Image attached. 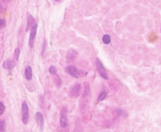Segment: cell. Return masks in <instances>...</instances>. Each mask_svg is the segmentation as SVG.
<instances>
[{
    "label": "cell",
    "instance_id": "1",
    "mask_svg": "<svg viewBox=\"0 0 161 132\" xmlns=\"http://www.w3.org/2000/svg\"><path fill=\"white\" fill-rule=\"evenodd\" d=\"M65 71L69 75L76 79L83 77L87 74V73H86L85 71L78 69L76 68L75 67V66L73 65L67 66L65 68Z\"/></svg>",
    "mask_w": 161,
    "mask_h": 132
},
{
    "label": "cell",
    "instance_id": "2",
    "mask_svg": "<svg viewBox=\"0 0 161 132\" xmlns=\"http://www.w3.org/2000/svg\"><path fill=\"white\" fill-rule=\"evenodd\" d=\"M60 125L62 128H65L68 126V109L66 107L63 106L60 111Z\"/></svg>",
    "mask_w": 161,
    "mask_h": 132
},
{
    "label": "cell",
    "instance_id": "3",
    "mask_svg": "<svg viewBox=\"0 0 161 132\" xmlns=\"http://www.w3.org/2000/svg\"><path fill=\"white\" fill-rule=\"evenodd\" d=\"M29 118V106L25 101H23L22 104V119L24 124H27Z\"/></svg>",
    "mask_w": 161,
    "mask_h": 132
},
{
    "label": "cell",
    "instance_id": "4",
    "mask_svg": "<svg viewBox=\"0 0 161 132\" xmlns=\"http://www.w3.org/2000/svg\"><path fill=\"white\" fill-rule=\"evenodd\" d=\"M82 91V85L80 83H77L72 86L69 90V95L72 98H78L81 93Z\"/></svg>",
    "mask_w": 161,
    "mask_h": 132
},
{
    "label": "cell",
    "instance_id": "5",
    "mask_svg": "<svg viewBox=\"0 0 161 132\" xmlns=\"http://www.w3.org/2000/svg\"><path fill=\"white\" fill-rule=\"evenodd\" d=\"M96 66H97V71H99L101 77L105 79H108V77L107 75L106 70L104 68V65L103 64V62L101 61V60L99 58H97L96 59Z\"/></svg>",
    "mask_w": 161,
    "mask_h": 132
},
{
    "label": "cell",
    "instance_id": "6",
    "mask_svg": "<svg viewBox=\"0 0 161 132\" xmlns=\"http://www.w3.org/2000/svg\"><path fill=\"white\" fill-rule=\"evenodd\" d=\"M37 28H38V25L37 23H35L34 25L31 29V33L29 35V43L31 48H32L34 47L35 38L37 35Z\"/></svg>",
    "mask_w": 161,
    "mask_h": 132
},
{
    "label": "cell",
    "instance_id": "7",
    "mask_svg": "<svg viewBox=\"0 0 161 132\" xmlns=\"http://www.w3.org/2000/svg\"><path fill=\"white\" fill-rule=\"evenodd\" d=\"M36 119L37 123L40 128V129L41 131H42L44 129V124H45L44 118L42 113L41 112H37L36 113Z\"/></svg>",
    "mask_w": 161,
    "mask_h": 132
},
{
    "label": "cell",
    "instance_id": "8",
    "mask_svg": "<svg viewBox=\"0 0 161 132\" xmlns=\"http://www.w3.org/2000/svg\"><path fill=\"white\" fill-rule=\"evenodd\" d=\"M15 65H16L15 62L10 58H8L5 60L3 63V68L5 69L8 70V71H11L14 69V68L15 67Z\"/></svg>",
    "mask_w": 161,
    "mask_h": 132
},
{
    "label": "cell",
    "instance_id": "9",
    "mask_svg": "<svg viewBox=\"0 0 161 132\" xmlns=\"http://www.w3.org/2000/svg\"><path fill=\"white\" fill-rule=\"evenodd\" d=\"M78 55L77 52L75 49H69L66 54V61L68 63L72 62L76 58V55Z\"/></svg>",
    "mask_w": 161,
    "mask_h": 132
},
{
    "label": "cell",
    "instance_id": "10",
    "mask_svg": "<svg viewBox=\"0 0 161 132\" xmlns=\"http://www.w3.org/2000/svg\"><path fill=\"white\" fill-rule=\"evenodd\" d=\"M34 24H35L34 18L31 13H27V25L26 32H28L29 30L32 28V27L34 25Z\"/></svg>",
    "mask_w": 161,
    "mask_h": 132
},
{
    "label": "cell",
    "instance_id": "11",
    "mask_svg": "<svg viewBox=\"0 0 161 132\" xmlns=\"http://www.w3.org/2000/svg\"><path fill=\"white\" fill-rule=\"evenodd\" d=\"M25 77L27 81H31L33 78L32 69L31 65L26 66L25 69Z\"/></svg>",
    "mask_w": 161,
    "mask_h": 132
},
{
    "label": "cell",
    "instance_id": "12",
    "mask_svg": "<svg viewBox=\"0 0 161 132\" xmlns=\"http://www.w3.org/2000/svg\"><path fill=\"white\" fill-rule=\"evenodd\" d=\"M90 93V88H89V84L87 83H85L84 84V93H83V98H87Z\"/></svg>",
    "mask_w": 161,
    "mask_h": 132
},
{
    "label": "cell",
    "instance_id": "13",
    "mask_svg": "<svg viewBox=\"0 0 161 132\" xmlns=\"http://www.w3.org/2000/svg\"><path fill=\"white\" fill-rule=\"evenodd\" d=\"M54 82H55V84L56 85V86L58 88H59L61 84H62V81H61V79L60 78L59 76L58 75H55V77H54Z\"/></svg>",
    "mask_w": 161,
    "mask_h": 132
},
{
    "label": "cell",
    "instance_id": "14",
    "mask_svg": "<svg viewBox=\"0 0 161 132\" xmlns=\"http://www.w3.org/2000/svg\"><path fill=\"white\" fill-rule=\"evenodd\" d=\"M103 42L104 44H109L111 42V37L109 35H104L103 37Z\"/></svg>",
    "mask_w": 161,
    "mask_h": 132
},
{
    "label": "cell",
    "instance_id": "15",
    "mask_svg": "<svg viewBox=\"0 0 161 132\" xmlns=\"http://www.w3.org/2000/svg\"><path fill=\"white\" fill-rule=\"evenodd\" d=\"M6 131V123L4 120L0 119V132H5Z\"/></svg>",
    "mask_w": 161,
    "mask_h": 132
},
{
    "label": "cell",
    "instance_id": "16",
    "mask_svg": "<svg viewBox=\"0 0 161 132\" xmlns=\"http://www.w3.org/2000/svg\"><path fill=\"white\" fill-rule=\"evenodd\" d=\"M107 96V93L106 91L102 92L98 96L97 98V102H101L103 101Z\"/></svg>",
    "mask_w": 161,
    "mask_h": 132
},
{
    "label": "cell",
    "instance_id": "17",
    "mask_svg": "<svg viewBox=\"0 0 161 132\" xmlns=\"http://www.w3.org/2000/svg\"><path fill=\"white\" fill-rule=\"evenodd\" d=\"M57 69L54 65H51V67L49 68V73H50V74L51 75H56L57 74Z\"/></svg>",
    "mask_w": 161,
    "mask_h": 132
},
{
    "label": "cell",
    "instance_id": "18",
    "mask_svg": "<svg viewBox=\"0 0 161 132\" xmlns=\"http://www.w3.org/2000/svg\"><path fill=\"white\" fill-rule=\"evenodd\" d=\"M5 104L2 103V102H0V116H2L5 111Z\"/></svg>",
    "mask_w": 161,
    "mask_h": 132
},
{
    "label": "cell",
    "instance_id": "19",
    "mask_svg": "<svg viewBox=\"0 0 161 132\" xmlns=\"http://www.w3.org/2000/svg\"><path fill=\"white\" fill-rule=\"evenodd\" d=\"M20 55V48L17 47L15 50V58L16 60H19Z\"/></svg>",
    "mask_w": 161,
    "mask_h": 132
},
{
    "label": "cell",
    "instance_id": "20",
    "mask_svg": "<svg viewBox=\"0 0 161 132\" xmlns=\"http://www.w3.org/2000/svg\"><path fill=\"white\" fill-rule=\"evenodd\" d=\"M5 26H6V23H5V22L3 20L0 18V29L3 28Z\"/></svg>",
    "mask_w": 161,
    "mask_h": 132
},
{
    "label": "cell",
    "instance_id": "21",
    "mask_svg": "<svg viewBox=\"0 0 161 132\" xmlns=\"http://www.w3.org/2000/svg\"><path fill=\"white\" fill-rule=\"evenodd\" d=\"M3 12V7L2 6V5L0 4V13H2Z\"/></svg>",
    "mask_w": 161,
    "mask_h": 132
}]
</instances>
